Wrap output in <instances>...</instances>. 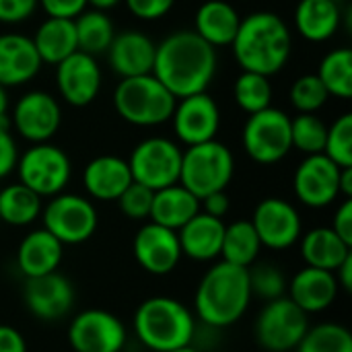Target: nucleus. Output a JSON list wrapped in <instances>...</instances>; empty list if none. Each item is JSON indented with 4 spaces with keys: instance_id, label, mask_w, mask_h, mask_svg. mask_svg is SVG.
Here are the masks:
<instances>
[{
    "instance_id": "nucleus-34",
    "label": "nucleus",
    "mask_w": 352,
    "mask_h": 352,
    "mask_svg": "<svg viewBox=\"0 0 352 352\" xmlns=\"http://www.w3.org/2000/svg\"><path fill=\"white\" fill-rule=\"evenodd\" d=\"M320 80L328 89L330 95L340 99H349L352 95V52L349 47L334 50L324 56L320 70Z\"/></svg>"
},
{
    "instance_id": "nucleus-2",
    "label": "nucleus",
    "mask_w": 352,
    "mask_h": 352,
    "mask_svg": "<svg viewBox=\"0 0 352 352\" xmlns=\"http://www.w3.org/2000/svg\"><path fill=\"white\" fill-rule=\"evenodd\" d=\"M252 297L248 268L223 260L208 268L200 278L194 293V309L204 326L223 330L245 316Z\"/></svg>"
},
{
    "instance_id": "nucleus-52",
    "label": "nucleus",
    "mask_w": 352,
    "mask_h": 352,
    "mask_svg": "<svg viewBox=\"0 0 352 352\" xmlns=\"http://www.w3.org/2000/svg\"><path fill=\"white\" fill-rule=\"evenodd\" d=\"M120 0H87V4H91L95 10H107V8H113Z\"/></svg>"
},
{
    "instance_id": "nucleus-46",
    "label": "nucleus",
    "mask_w": 352,
    "mask_h": 352,
    "mask_svg": "<svg viewBox=\"0 0 352 352\" xmlns=\"http://www.w3.org/2000/svg\"><path fill=\"white\" fill-rule=\"evenodd\" d=\"M332 231L352 248V198H344V202L338 206L332 221Z\"/></svg>"
},
{
    "instance_id": "nucleus-17",
    "label": "nucleus",
    "mask_w": 352,
    "mask_h": 352,
    "mask_svg": "<svg viewBox=\"0 0 352 352\" xmlns=\"http://www.w3.org/2000/svg\"><path fill=\"white\" fill-rule=\"evenodd\" d=\"M23 299L33 318L41 322H56L70 314L76 295L72 283L56 270L43 276L27 278Z\"/></svg>"
},
{
    "instance_id": "nucleus-21",
    "label": "nucleus",
    "mask_w": 352,
    "mask_h": 352,
    "mask_svg": "<svg viewBox=\"0 0 352 352\" xmlns=\"http://www.w3.org/2000/svg\"><path fill=\"white\" fill-rule=\"evenodd\" d=\"M155 50L157 45L144 33L134 29L124 31L120 35H113L107 47L109 66L122 78L151 74L155 64Z\"/></svg>"
},
{
    "instance_id": "nucleus-47",
    "label": "nucleus",
    "mask_w": 352,
    "mask_h": 352,
    "mask_svg": "<svg viewBox=\"0 0 352 352\" xmlns=\"http://www.w3.org/2000/svg\"><path fill=\"white\" fill-rule=\"evenodd\" d=\"M0 352H27L25 336L6 324H0Z\"/></svg>"
},
{
    "instance_id": "nucleus-29",
    "label": "nucleus",
    "mask_w": 352,
    "mask_h": 352,
    "mask_svg": "<svg viewBox=\"0 0 352 352\" xmlns=\"http://www.w3.org/2000/svg\"><path fill=\"white\" fill-rule=\"evenodd\" d=\"M41 62L45 64H60L64 58L78 50L76 45V29L74 19H58L47 16L31 37Z\"/></svg>"
},
{
    "instance_id": "nucleus-5",
    "label": "nucleus",
    "mask_w": 352,
    "mask_h": 352,
    "mask_svg": "<svg viewBox=\"0 0 352 352\" xmlns=\"http://www.w3.org/2000/svg\"><path fill=\"white\" fill-rule=\"evenodd\" d=\"M177 99L151 72L122 78L113 91V107L122 120L134 126H159L171 120Z\"/></svg>"
},
{
    "instance_id": "nucleus-4",
    "label": "nucleus",
    "mask_w": 352,
    "mask_h": 352,
    "mask_svg": "<svg viewBox=\"0 0 352 352\" xmlns=\"http://www.w3.org/2000/svg\"><path fill=\"white\" fill-rule=\"evenodd\" d=\"M134 332L153 352H169L192 344L196 334L194 314L177 299L151 297L134 314Z\"/></svg>"
},
{
    "instance_id": "nucleus-32",
    "label": "nucleus",
    "mask_w": 352,
    "mask_h": 352,
    "mask_svg": "<svg viewBox=\"0 0 352 352\" xmlns=\"http://www.w3.org/2000/svg\"><path fill=\"white\" fill-rule=\"evenodd\" d=\"M260 250L262 243L252 221H235L231 225H225L223 248H221V256L225 262L241 268H250L254 262H258Z\"/></svg>"
},
{
    "instance_id": "nucleus-44",
    "label": "nucleus",
    "mask_w": 352,
    "mask_h": 352,
    "mask_svg": "<svg viewBox=\"0 0 352 352\" xmlns=\"http://www.w3.org/2000/svg\"><path fill=\"white\" fill-rule=\"evenodd\" d=\"M37 0H0V23H21L33 14Z\"/></svg>"
},
{
    "instance_id": "nucleus-23",
    "label": "nucleus",
    "mask_w": 352,
    "mask_h": 352,
    "mask_svg": "<svg viewBox=\"0 0 352 352\" xmlns=\"http://www.w3.org/2000/svg\"><path fill=\"white\" fill-rule=\"evenodd\" d=\"M130 165L126 159L116 155H101L89 161L82 171V184L89 196L95 200L113 202L122 196V192L132 184Z\"/></svg>"
},
{
    "instance_id": "nucleus-37",
    "label": "nucleus",
    "mask_w": 352,
    "mask_h": 352,
    "mask_svg": "<svg viewBox=\"0 0 352 352\" xmlns=\"http://www.w3.org/2000/svg\"><path fill=\"white\" fill-rule=\"evenodd\" d=\"M328 126L314 113H299L291 120V144L305 155L324 153Z\"/></svg>"
},
{
    "instance_id": "nucleus-6",
    "label": "nucleus",
    "mask_w": 352,
    "mask_h": 352,
    "mask_svg": "<svg viewBox=\"0 0 352 352\" xmlns=\"http://www.w3.org/2000/svg\"><path fill=\"white\" fill-rule=\"evenodd\" d=\"M233 171L235 163L231 151L219 140H208L188 146V151L182 153L179 184L202 200L208 194L223 192L229 186Z\"/></svg>"
},
{
    "instance_id": "nucleus-3",
    "label": "nucleus",
    "mask_w": 352,
    "mask_h": 352,
    "mask_svg": "<svg viewBox=\"0 0 352 352\" xmlns=\"http://www.w3.org/2000/svg\"><path fill=\"white\" fill-rule=\"evenodd\" d=\"M231 45L243 70L272 76L289 62L293 41L287 23L276 12L258 10L239 21Z\"/></svg>"
},
{
    "instance_id": "nucleus-49",
    "label": "nucleus",
    "mask_w": 352,
    "mask_h": 352,
    "mask_svg": "<svg viewBox=\"0 0 352 352\" xmlns=\"http://www.w3.org/2000/svg\"><path fill=\"white\" fill-rule=\"evenodd\" d=\"M334 276H336V283H338V287L342 289V291H346V293H351L352 291V254L336 268V272H334Z\"/></svg>"
},
{
    "instance_id": "nucleus-24",
    "label": "nucleus",
    "mask_w": 352,
    "mask_h": 352,
    "mask_svg": "<svg viewBox=\"0 0 352 352\" xmlns=\"http://www.w3.org/2000/svg\"><path fill=\"white\" fill-rule=\"evenodd\" d=\"M223 235H225L223 219L210 217L202 210L177 231L182 254L194 262H212L221 258Z\"/></svg>"
},
{
    "instance_id": "nucleus-50",
    "label": "nucleus",
    "mask_w": 352,
    "mask_h": 352,
    "mask_svg": "<svg viewBox=\"0 0 352 352\" xmlns=\"http://www.w3.org/2000/svg\"><path fill=\"white\" fill-rule=\"evenodd\" d=\"M340 196L352 198V167L340 169Z\"/></svg>"
},
{
    "instance_id": "nucleus-33",
    "label": "nucleus",
    "mask_w": 352,
    "mask_h": 352,
    "mask_svg": "<svg viewBox=\"0 0 352 352\" xmlns=\"http://www.w3.org/2000/svg\"><path fill=\"white\" fill-rule=\"evenodd\" d=\"M74 29H76V45L80 52L89 56H97L107 52L116 31L113 23L105 14V10H82L74 19Z\"/></svg>"
},
{
    "instance_id": "nucleus-28",
    "label": "nucleus",
    "mask_w": 352,
    "mask_h": 352,
    "mask_svg": "<svg viewBox=\"0 0 352 352\" xmlns=\"http://www.w3.org/2000/svg\"><path fill=\"white\" fill-rule=\"evenodd\" d=\"M301 258L305 266L336 272V268L352 254V248L344 243L332 227H316L301 239Z\"/></svg>"
},
{
    "instance_id": "nucleus-22",
    "label": "nucleus",
    "mask_w": 352,
    "mask_h": 352,
    "mask_svg": "<svg viewBox=\"0 0 352 352\" xmlns=\"http://www.w3.org/2000/svg\"><path fill=\"white\" fill-rule=\"evenodd\" d=\"M41 58L31 41V37L19 33L0 35V85L16 87L31 80L39 68Z\"/></svg>"
},
{
    "instance_id": "nucleus-30",
    "label": "nucleus",
    "mask_w": 352,
    "mask_h": 352,
    "mask_svg": "<svg viewBox=\"0 0 352 352\" xmlns=\"http://www.w3.org/2000/svg\"><path fill=\"white\" fill-rule=\"evenodd\" d=\"M340 6L334 0H301L295 8L297 31L309 41H326L340 27Z\"/></svg>"
},
{
    "instance_id": "nucleus-11",
    "label": "nucleus",
    "mask_w": 352,
    "mask_h": 352,
    "mask_svg": "<svg viewBox=\"0 0 352 352\" xmlns=\"http://www.w3.org/2000/svg\"><path fill=\"white\" fill-rule=\"evenodd\" d=\"M132 179L153 192L179 184L182 151L169 138H146L138 142L128 159Z\"/></svg>"
},
{
    "instance_id": "nucleus-35",
    "label": "nucleus",
    "mask_w": 352,
    "mask_h": 352,
    "mask_svg": "<svg viewBox=\"0 0 352 352\" xmlns=\"http://www.w3.org/2000/svg\"><path fill=\"white\" fill-rule=\"evenodd\" d=\"M297 352H352L351 330L336 322L309 326L301 338Z\"/></svg>"
},
{
    "instance_id": "nucleus-27",
    "label": "nucleus",
    "mask_w": 352,
    "mask_h": 352,
    "mask_svg": "<svg viewBox=\"0 0 352 352\" xmlns=\"http://www.w3.org/2000/svg\"><path fill=\"white\" fill-rule=\"evenodd\" d=\"M198 212H200V200L182 184H173L155 192L148 219L157 225L179 231Z\"/></svg>"
},
{
    "instance_id": "nucleus-38",
    "label": "nucleus",
    "mask_w": 352,
    "mask_h": 352,
    "mask_svg": "<svg viewBox=\"0 0 352 352\" xmlns=\"http://www.w3.org/2000/svg\"><path fill=\"white\" fill-rule=\"evenodd\" d=\"M250 274V287L252 295L264 299V301H274L287 295V278L283 270L276 264L270 262H254L248 268Z\"/></svg>"
},
{
    "instance_id": "nucleus-15",
    "label": "nucleus",
    "mask_w": 352,
    "mask_h": 352,
    "mask_svg": "<svg viewBox=\"0 0 352 352\" xmlns=\"http://www.w3.org/2000/svg\"><path fill=\"white\" fill-rule=\"evenodd\" d=\"M252 225L260 237L262 248L268 250H287L301 239V217L297 208L283 198H266L256 210Z\"/></svg>"
},
{
    "instance_id": "nucleus-51",
    "label": "nucleus",
    "mask_w": 352,
    "mask_h": 352,
    "mask_svg": "<svg viewBox=\"0 0 352 352\" xmlns=\"http://www.w3.org/2000/svg\"><path fill=\"white\" fill-rule=\"evenodd\" d=\"M6 111H8V93H6V87L0 85V126H8Z\"/></svg>"
},
{
    "instance_id": "nucleus-26",
    "label": "nucleus",
    "mask_w": 352,
    "mask_h": 352,
    "mask_svg": "<svg viewBox=\"0 0 352 352\" xmlns=\"http://www.w3.org/2000/svg\"><path fill=\"white\" fill-rule=\"evenodd\" d=\"M239 21L241 16L233 4L225 0H206L196 10L194 31L212 47L231 45L239 29Z\"/></svg>"
},
{
    "instance_id": "nucleus-25",
    "label": "nucleus",
    "mask_w": 352,
    "mask_h": 352,
    "mask_svg": "<svg viewBox=\"0 0 352 352\" xmlns=\"http://www.w3.org/2000/svg\"><path fill=\"white\" fill-rule=\"evenodd\" d=\"M64 245L45 229H35L23 237L16 250V266L25 278L56 272L62 264Z\"/></svg>"
},
{
    "instance_id": "nucleus-18",
    "label": "nucleus",
    "mask_w": 352,
    "mask_h": 352,
    "mask_svg": "<svg viewBox=\"0 0 352 352\" xmlns=\"http://www.w3.org/2000/svg\"><path fill=\"white\" fill-rule=\"evenodd\" d=\"M62 109L58 101L45 91L25 93L12 111V124L16 132L29 142H47L60 128Z\"/></svg>"
},
{
    "instance_id": "nucleus-36",
    "label": "nucleus",
    "mask_w": 352,
    "mask_h": 352,
    "mask_svg": "<svg viewBox=\"0 0 352 352\" xmlns=\"http://www.w3.org/2000/svg\"><path fill=\"white\" fill-rule=\"evenodd\" d=\"M233 93H235L237 105L248 113L262 111V109L270 107V101H272V85H270L268 76L258 74V72L243 70L235 80Z\"/></svg>"
},
{
    "instance_id": "nucleus-7",
    "label": "nucleus",
    "mask_w": 352,
    "mask_h": 352,
    "mask_svg": "<svg viewBox=\"0 0 352 352\" xmlns=\"http://www.w3.org/2000/svg\"><path fill=\"white\" fill-rule=\"evenodd\" d=\"M43 229L62 245H80L93 237L99 225L97 210L91 200L78 194H56L41 208Z\"/></svg>"
},
{
    "instance_id": "nucleus-43",
    "label": "nucleus",
    "mask_w": 352,
    "mask_h": 352,
    "mask_svg": "<svg viewBox=\"0 0 352 352\" xmlns=\"http://www.w3.org/2000/svg\"><path fill=\"white\" fill-rule=\"evenodd\" d=\"M47 16L58 19H76L82 10H87V0H37Z\"/></svg>"
},
{
    "instance_id": "nucleus-9",
    "label": "nucleus",
    "mask_w": 352,
    "mask_h": 352,
    "mask_svg": "<svg viewBox=\"0 0 352 352\" xmlns=\"http://www.w3.org/2000/svg\"><path fill=\"white\" fill-rule=\"evenodd\" d=\"M243 148L250 159H254L260 165H272L283 161L291 144V118L276 109L266 107L262 111L250 113L245 126H243Z\"/></svg>"
},
{
    "instance_id": "nucleus-54",
    "label": "nucleus",
    "mask_w": 352,
    "mask_h": 352,
    "mask_svg": "<svg viewBox=\"0 0 352 352\" xmlns=\"http://www.w3.org/2000/svg\"><path fill=\"white\" fill-rule=\"evenodd\" d=\"M334 2H338V4H340V2H346V0H334Z\"/></svg>"
},
{
    "instance_id": "nucleus-20",
    "label": "nucleus",
    "mask_w": 352,
    "mask_h": 352,
    "mask_svg": "<svg viewBox=\"0 0 352 352\" xmlns=\"http://www.w3.org/2000/svg\"><path fill=\"white\" fill-rule=\"evenodd\" d=\"M338 283L334 272L305 266L287 285V297L307 316L330 309L338 297Z\"/></svg>"
},
{
    "instance_id": "nucleus-16",
    "label": "nucleus",
    "mask_w": 352,
    "mask_h": 352,
    "mask_svg": "<svg viewBox=\"0 0 352 352\" xmlns=\"http://www.w3.org/2000/svg\"><path fill=\"white\" fill-rule=\"evenodd\" d=\"M171 120L177 138L184 144L194 146L214 140L221 126V111L217 101L204 91L177 99Z\"/></svg>"
},
{
    "instance_id": "nucleus-19",
    "label": "nucleus",
    "mask_w": 352,
    "mask_h": 352,
    "mask_svg": "<svg viewBox=\"0 0 352 352\" xmlns=\"http://www.w3.org/2000/svg\"><path fill=\"white\" fill-rule=\"evenodd\" d=\"M56 82L62 99L74 107L89 105L101 89V68L95 56L80 50L56 64Z\"/></svg>"
},
{
    "instance_id": "nucleus-8",
    "label": "nucleus",
    "mask_w": 352,
    "mask_h": 352,
    "mask_svg": "<svg viewBox=\"0 0 352 352\" xmlns=\"http://www.w3.org/2000/svg\"><path fill=\"white\" fill-rule=\"evenodd\" d=\"M309 328V316L301 311L287 295L266 301L256 318V340L268 352L295 351Z\"/></svg>"
},
{
    "instance_id": "nucleus-41",
    "label": "nucleus",
    "mask_w": 352,
    "mask_h": 352,
    "mask_svg": "<svg viewBox=\"0 0 352 352\" xmlns=\"http://www.w3.org/2000/svg\"><path fill=\"white\" fill-rule=\"evenodd\" d=\"M153 198H155V192L138 182H132L124 192L122 196L116 200L120 210L132 219V221H144L151 217V206H153Z\"/></svg>"
},
{
    "instance_id": "nucleus-12",
    "label": "nucleus",
    "mask_w": 352,
    "mask_h": 352,
    "mask_svg": "<svg viewBox=\"0 0 352 352\" xmlns=\"http://www.w3.org/2000/svg\"><path fill=\"white\" fill-rule=\"evenodd\" d=\"M72 352H122L128 342L126 326L105 309H85L68 326Z\"/></svg>"
},
{
    "instance_id": "nucleus-39",
    "label": "nucleus",
    "mask_w": 352,
    "mask_h": 352,
    "mask_svg": "<svg viewBox=\"0 0 352 352\" xmlns=\"http://www.w3.org/2000/svg\"><path fill=\"white\" fill-rule=\"evenodd\" d=\"M324 155L338 167H352V113L340 116L328 128Z\"/></svg>"
},
{
    "instance_id": "nucleus-53",
    "label": "nucleus",
    "mask_w": 352,
    "mask_h": 352,
    "mask_svg": "<svg viewBox=\"0 0 352 352\" xmlns=\"http://www.w3.org/2000/svg\"><path fill=\"white\" fill-rule=\"evenodd\" d=\"M169 352H200L196 346H192V344H186V346H179V349H175V351H169Z\"/></svg>"
},
{
    "instance_id": "nucleus-45",
    "label": "nucleus",
    "mask_w": 352,
    "mask_h": 352,
    "mask_svg": "<svg viewBox=\"0 0 352 352\" xmlns=\"http://www.w3.org/2000/svg\"><path fill=\"white\" fill-rule=\"evenodd\" d=\"M16 161L19 151L8 132V126H0V179L12 173V169H16Z\"/></svg>"
},
{
    "instance_id": "nucleus-40",
    "label": "nucleus",
    "mask_w": 352,
    "mask_h": 352,
    "mask_svg": "<svg viewBox=\"0 0 352 352\" xmlns=\"http://www.w3.org/2000/svg\"><path fill=\"white\" fill-rule=\"evenodd\" d=\"M330 93L318 74H303L291 87V101L299 113H316L326 105Z\"/></svg>"
},
{
    "instance_id": "nucleus-10",
    "label": "nucleus",
    "mask_w": 352,
    "mask_h": 352,
    "mask_svg": "<svg viewBox=\"0 0 352 352\" xmlns=\"http://www.w3.org/2000/svg\"><path fill=\"white\" fill-rule=\"evenodd\" d=\"M19 179L41 198L60 194L70 182L72 165L68 155L47 142L33 144L16 161Z\"/></svg>"
},
{
    "instance_id": "nucleus-42",
    "label": "nucleus",
    "mask_w": 352,
    "mask_h": 352,
    "mask_svg": "<svg viewBox=\"0 0 352 352\" xmlns=\"http://www.w3.org/2000/svg\"><path fill=\"white\" fill-rule=\"evenodd\" d=\"M175 0H126L128 10L142 21H157L173 8Z\"/></svg>"
},
{
    "instance_id": "nucleus-13",
    "label": "nucleus",
    "mask_w": 352,
    "mask_h": 352,
    "mask_svg": "<svg viewBox=\"0 0 352 352\" xmlns=\"http://www.w3.org/2000/svg\"><path fill=\"white\" fill-rule=\"evenodd\" d=\"M340 169L324 153L307 155L293 177V190L301 204L326 208L340 196Z\"/></svg>"
},
{
    "instance_id": "nucleus-31",
    "label": "nucleus",
    "mask_w": 352,
    "mask_h": 352,
    "mask_svg": "<svg viewBox=\"0 0 352 352\" xmlns=\"http://www.w3.org/2000/svg\"><path fill=\"white\" fill-rule=\"evenodd\" d=\"M41 196L27 186L10 184L0 190V221L10 227H27L41 217Z\"/></svg>"
},
{
    "instance_id": "nucleus-48",
    "label": "nucleus",
    "mask_w": 352,
    "mask_h": 352,
    "mask_svg": "<svg viewBox=\"0 0 352 352\" xmlns=\"http://www.w3.org/2000/svg\"><path fill=\"white\" fill-rule=\"evenodd\" d=\"M229 206H231V202H229V196L225 194V190H223V192L208 194V196H204V198L200 200L202 212H206V214H210V217H217V219H223V217L229 212Z\"/></svg>"
},
{
    "instance_id": "nucleus-1",
    "label": "nucleus",
    "mask_w": 352,
    "mask_h": 352,
    "mask_svg": "<svg viewBox=\"0 0 352 352\" xmlns=\"http://www.w3.org/2000/svg\"><path fill=\"white\" fill-rule=\"evenodd\" d=\"M217 72V50L196 31H175L155 50L153 74L175 99L204 93Z\"/></svg>"
},
{
    "instance_id": "nucleus-14",
    "label": "nucleus",
    "mask_w": 352,
    "mask_h": 352,
    "mask_svg": "<svg viewBox=\"0 0 352 352\" xmlns=\"http://www.w3.org/2000/svg\"><path fill=\"white\" fill-rule=\"evenodd\" d=\"M132 252L138 266L153 276H165L173 272L184 256L177 231L157 225L153 221L136 231Z\"/></svg>"
}]
</instances>
